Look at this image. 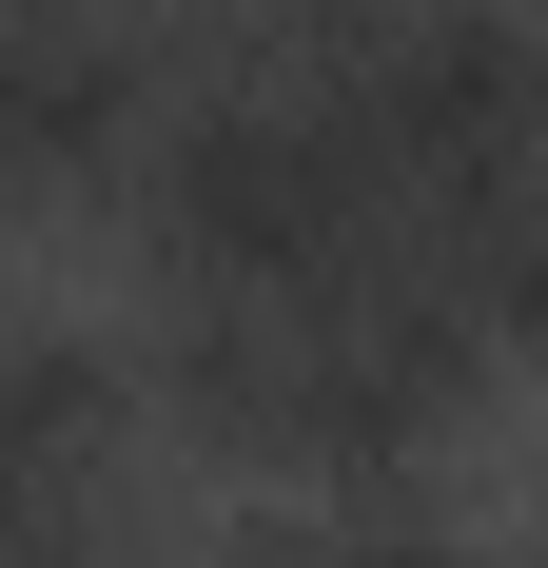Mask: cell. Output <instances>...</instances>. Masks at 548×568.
I'll use <instances>...</instances> for the list:
<instances>
[{
    "instance_id": "obj_3",
    "label": "cell",
    "mask_w": 548,
    "mask_h": 568,
    "mask_svg": "<svg viewBox=\"0 0 548 568\" xmlns=\"http://www.w3.org/2000/svg\"><path fill=\"white\" fill-rule=\"evenodd\" d=\"M118 412H138V353H118V334H0V470L99 490V470H118Z\"/></svg>"
},
{
    "instance_id": "obj_1",
    "label": "cell",
    "mask_w": 548,
    "mask_h": 568,
    "mask_svg": "<svg viewBox=\"0 0 548 568\" xmlns=\"http://www.w3.org/2000/svg\"><path fill=\"white\" fill-rule=\"evenodd\" d=\"M509 353L470 334V294L412 275V255H353V275H274V294H176L158 314V393L255 470H314V490H392L470 432Z\"/></svg>"
},
{
    "instance_id": "obj_2",
    "label": "cell",
    "mask_w": 548,
    "mask_h": 568,
    "mask_svg": "<svg viewBox=\"0 0 548 568\" xmlns=\"http://www.w3.org/2000/svg\"><path fill=\"white\" fill-rule=\"evenodd\" d=\"M158 99H176V40H138V20H0V216L118 176L158 138Z\"/></svg>"
}]
</instances>
